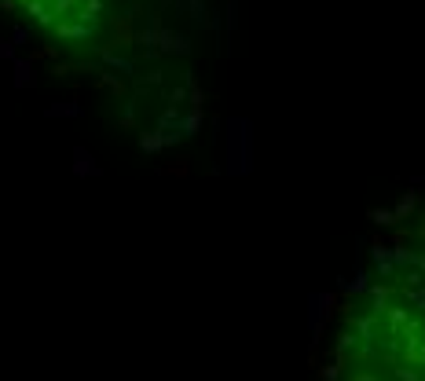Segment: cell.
<instances>
[{
  "instance_id": "obj_1",
  "label": "cell",
  "mask_w": 425,
  "mask_h": 381,
  "mask_svg": "<svg viewBox=\"0 0 425 381\" xmlns=\"http://www.w3.org/2000/svg\"><path fill=\"white\" fill-rule=\"evenodd\" d=\"M55 41H88L110 19V0H8Z\"/></svg>"
}]
</instances>
